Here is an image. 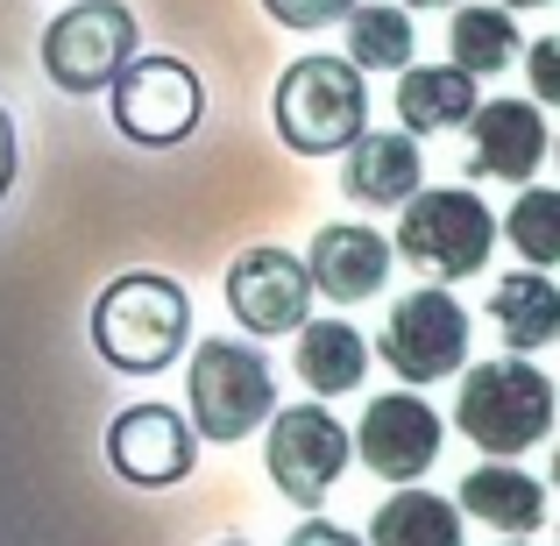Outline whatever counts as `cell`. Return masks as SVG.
<instances>
[{"instance_id":"5b68a950","label":"cell","mask_w":560,"mask_h":546,"mask_svg":"<svg viewBox=\"0 0 560 546\" xmlns=\"http://www.w3.org/2000/svg\"><path fill=\"white\" fill-rule=\"evenodd\" d=\"M185 397H191V433L199 440H248L277 405V376L248 341H199Z\"/></svg>"},{"instance_id":"52a82bcc","label":"cell","mask_w":560,"mask_h":546,"mask_svg":"<svg viewBox=\"0 0 560 546\" xmlns=\"http://www.w3.org/2000/svg\"><path fill=\"white\" fill-rule=\"evenodd\" d=\"M142 50V28L121 0H71L43 28V71L57 93H107L114 71Z\"/></svg>"},{"instance_id":"4316f807","label":"cell","mask_w":560,"mask_h":546,"mask_svg":"<svg viewBox=\"0 0 560 546\" xmlns=\"http://www.w3.org/2000/svg\"><path fill=\"white\" fill-rule=\"evenodd\" d=\"M8 185H14V121L0 114V199H8Z\"/></svg>"},{"instance_id":"e0dca14e","label":"cell","mask_w":560,"mask_h":546,"mask_svg":"<svg viewBox=\"0 0 560 546\" xmlns=\"http://www.w3.org/2000/svg\"><path fill=\"white\" fill-rule=\"evenodd\" d=\"M462 511H476L482 525H497V533H539L547 525V483L525 476V468H511L504 454H497L490 468H468L462 476V497H454Z\"/></svg>"},{"instance_id":"d6986e66","label":"cell","mask_w":560,"mask_h":546,"mask_svg":"<svg viewBox=\"0 0 560 546\" xmlns=\"http://www.w3.org/2000/svg\"><path fill=\"white\" fill-rule=\"evenodd\" d=\"M299 376H305V391H319V397L355 391V383L370 376V341H362V327H348V320H305L299 327Z\"/></svg>"},{"instance_id":"ba28073f","label":"cell","mask_w":560,"mask_h":546,"mask_svg":"<svg viewBox=\"0 0 560 546\" xmlns=\"http://www.w3.org/2000/svg\"><path fill=\"white\" fill-rule=\"evenodd\" d=\"M383 362L405 383H440L468 362V305L447 284L405 291L383 320Z\"/></svg>"},{"instance_id":"30bf717a","label":"cell","mask_w":560,"mask_h":546,"mask_svg":"<svg viewBox=\"0 0 560 546\" xmlns=\"http://www.w3.org/2000/svg\"><path fill=\"white\" fill-rule=\"evenodd\" d=\"M228 313L248 334H299L313 320V270L277 242L242 248L228 263Z\"/></svg>"},{"instance_id":"7a4b0ae2","label":"cell","mask_w":560,"mask_h":546,"mask_svg":"<svg viewBox=\"0 0 560 546\" xmlns=\"http://www.w3.org/2000/svg\"><path fill=\"white\" fill-rule=\"evenodd\" d=\"M277 142L299 156H341L370 128V85L348 57H299L277 79Z\"/></svg>"},{"instance_id":"83f0119b","label":"cell","mask_w":560,"mask_h":546,"mask_svg":"<svg viewBox=\"0 0 560 546\" xmlns=\"http://www.w3.org/2000/svg\"><path fill=\"white\" fill-rule=\"evenodd\" d=\"M497 8H511V14H518V8H553V0H497Z\"/></svg>"},{"instance_id":"7c38bea8","label":"cell","mask_w":560,"mask_h":546,"mask_svg":"<svg viewBox=\"0 0 560 546\" xmlns=\"http://www.w3.org/2000/svg\"><path fill=\"white\" fill-rule=\"evenodd\" d=\"M355 454L383 483H419L425 468L440 462V411L411 391L370 397V411H362V426H355Z\"/></svg>"},{"instance_id":"f1b7e54d","label":"cell","mask_w":560,"mask_h":546,"mask_svg":"<svg viewBox=\"0 0 560 546\" xmlns=\"http://www.w3.org/2000/svg\"><path fill=\"white\" fill-rule=\"evenodd\" d=\"M405 8H462V0H405Z\"/></svg>"},{"instance_id":"484cf974","label":"cell","mask_w":560,"mask_h":546,"mask_svg":"<svg viewBox=\"0 0 560 546\" xmlns=\"http://www.w3.org/2000/svg\"><path fill=\"white\" fill-rule=\"evenodd\" d=\"M284 546H362V539H355V533H341V525H327V519H305Z\"/></svg>"},{"instance_id":"d4e9b609","label":"cell","mask_w":560,"mask_h":546,"mask_svg":"<svg viewBox=\"0 0 560 546\" xmlns=\"http://www.w3.org/2000/svg\"><path fill=\"white\" fill-rule=\"evenodd\" d=\"M525 71H533V100L539 107H560V36L525 43Z\"/></svg>"},{"instance_id":"cb8c5ba5","label":"cell","mask_w":560,"mask_h":546,"mask_svg":"<svg viewBox=\"0 0 560 546\" xmlns=\"http://www.w3.org/2000/svg\"><path fill=\"white\" fill-rule=\"evenodd\" d=\"M348 8H355V0H262V14L284 22V28H327V22H341Z\"/></svg>"},{"instance_id":"1f68e13d","label":"cell","mask_w":560,"mask_h":546,"mask_svg":"<svg viewBox=\"0 0 560 546\" xmlns=\"http://www.w3.org/2000/svg\"><path fill=\"white\" fill-rule=\"evenodd\" d=\"M228 546H242V539H228Z\"/></svg>"},{"instance_id":"9c48e42d","label":"cell","mask_w":560,"mask_h":546,"mask_svg":"<svg viewBox=\"0 0 560 546\" xmlns=\"http://www.w3.org/2000/svg\"><path fill=\"white\" fill-rule=\"evenodd\" d=\"M348 454H355V440L341 433V419H334L327 405L270 411V448H262V462H270V483L291 504H319V497L341 483Z\"/></svg>"},{"instance_id":"ac0fdd59","label":"cell","mask_w":560,"mask_h":546,"mask_svg":"<svg viewBox=\"0 0 560 546\" xmlns=\"http://www.w3.org/2000/svg\"><path fill=\"white\" fill-rule=\"evenodd\" d=\"M490 320H497V334L511 341V356H533V348H547L553 334H560V284H553V277H539L533 263H525V270L497 277Z\"/></svg>"},{"instance_id":"3957f363","label":"cell","mask_w":560,"mask_h":546,"mask_svg":"<svg viewBox=\"0 0 560 546\" xmlns=\"http://www.w3.org/2000/svg\"><path fill=\"white\" fill-rule=\"evenodd\" d=\"M454 426L490 454L539 448L553 433V376H539L525 356L511 362H476L454 397Z\"/></svg>"},{"instance_id":"2e32d148","label":"cell","mask_w":560,"mask_h":546,"mask_svg":"<svg viewBox=\"0 0 560 546\" xmlns=\"http://www.w3.org/2000/svg\"><path fill=\"white\" fill-rule=\"evenodd\" d=\"M476 107H482L476 71H462V65H405V71H397V121H405L411 136L468 128Z\"/></svg>"},{"instance_id":"277c9868","label":"cell","mask_w":560,"mask_h":546,"mask_svg":"<svg viewBox=\"0 0 560 546\" xmlns=\"http://www.w3.org/2000/svg\"><path fill=\"white\" fill-rule=\"evenodd\" d=\"M497 248V213L476 199L468 185H440V191H411L405 220H397V256H411L425 277H482Z\"/></svg>"},{"instance_id":"603a6c76","label":"cell","mask_w":560,"mask_h":546,"mask_svg":"<svg viewBox=\"0 0 560 546\" xmlns=\"http://www.w3.org/2000/svg\"><path fill=\"white\" fill-rule=\"evenodd\" d=\"M504 234L511 248H518L533 270H547V263H560V191H518V206L504 213Z\"/></svg>"},{"instance_id":"8992f818","label":"cell","mask_w":560,"mask_h":546,"mask_svg":"<svg viewBox=\"0 0 560 546\" xmlns=\"http://www.w3.org/2000/svg\"><path fill=\"white\" fill-rule=\"evenodd\" d=\"M107 100H114V128H121L128 142H142V150L185 142L191 128H199V114H206L199 71H191L185 57H164V50H136L128 57V65L114 71Z\"/></svg>"},{"instance_id":"5bb4252c","label":"cell","mask_w":560,"mask_h":546,"mask_svg":"<svg viewBox=\"0 0 560 546\" xmlns=\"http://www.w3.org/2000/svg\"><path fill=\"white\" fill-rule=\"evenodd\" d=\"M305 270H313V291H327L334 305H362V299H376L383 277H390V242H383L376 228H362V220H327V228L313 234Z\"/></svg>"},{"instance_id":"4fadbf2b","label":"cell","mask_w":560,"mask_h":546,"mask_svg":"<svg viewBox=\"0 0 560 546\" xmlns=\"http://www.w3.org/2000/svg\"><path fill=\"white\" fill-rule=\"evenodd\" d=\"M468 142H476V178H504V185H525L539 164H547V114L533 100H482L468 114Z\"/></svg>"},{"instance_id":"4dcf8cb0","label":"cell","mask_w":560,"mask_h":546,"mask_svg":"<svg viewBox=\"0 0 560 546\" xmlns=\"http://www.w3.org/2000/svg\"><path fill=\"white\" fill-rule=\"evenodd\" d=\"M553 156H560V142H553Z\"/></svg>"},{"instance_id":"9a60e30c","label":"cell","mask_w":560,"mask_h":546,"mask_svg":"<svg viewBox=\"0 0 560 546\" xmlns=\"http://www.w3.org/2000/svg\"><path fill=\"white\" fill-rule=\"evenodd\" d=\"M419 178H425V164H419V136H411V128H390V136H370V128H362V136L348 142V171H341L348 199L405 206L411 191H419Z\"/></svg>"},{"instance_id":"ffe728a7","label":"cell","mask_w":560,"mask_h":546,"mask_svg":"<svg viewBox=\"0 0 560 546\" xmlns=\"http://www.w3.org/2000/svg\"><path fill=\"white\" fill-rule=\"evenodd\" d=\"M370 546H462V504L433 490H397L370 519Z\"/></svg>"},{"instance_id":"f546056e","label":"cell","mask_w":560,"mask_h":546,"mask_svg":"<svg viewBox=\"0 0 560 546\" xmlns=\"http://www.w3.org/2000/svg\"><path fill=\"white\" fill-rule=\"evenodd\" d=\"M553 483H560V448H553Z\"/></svg>"},{"instance_id":"8fae6325","label":"cell","mask_w":560,"mask_h":546,"mask_svg":"<svg viewBox=\"0 0 560 546\" xmlns=\"http://www.w3.org/2000/svg\"><path fill=\"white\" fill-rule=\"evenodd\" d=\"M107 462L121 483H136V490H171V483L191 476V462H199V433H191V419H178L171 405H128L121 419L107 426Z\"/></svg>"},{"instance_id":"6da1fadb","label":"cell","mask_w":560,"mask_h":546,"mask_svg":"<svg viewBox=\"0 0 560 546\" xmlns=\"http://www.w3.org/2000/svg\"><path fill=\"white\" fill-rule=\"evenodd\" d=\"M191 341V299L156 270H128L100 291L93 305V348L121 376H156L185 356Z\"/></svg>"},{"instance_id":"44dd1931","label":"cell","mask_w":560,"mask_h":546,"mask_svg":"<svg viewBox=\"0 0 560 546\" xmlns=\"http://www.w3.org/2000/svg\"><path fill=\"white\" fill-rule=\"evenodd\" d=\"M447 50H454V65L462 71H476V79H497V71L511 65V57L525 50L518 43V22H511V8H454V36H447Z\"/></svg>"},{"instance_id":"7402d4cb","label":"cell","mask_w":560,"mask_h":546,"mask_svg":"<svg viewBox=\"0 0 560 546\" xmlns=\"http://www.w3.org/2000/svg\"><path fill=\"white\" fill-rule=\"evenodd\" d=\"M341 22H348V65H355L362 79H370V71H405L411 65V14L405 8H383V0L362 8L355 0Z\"/></svg>"}]
</instances>
